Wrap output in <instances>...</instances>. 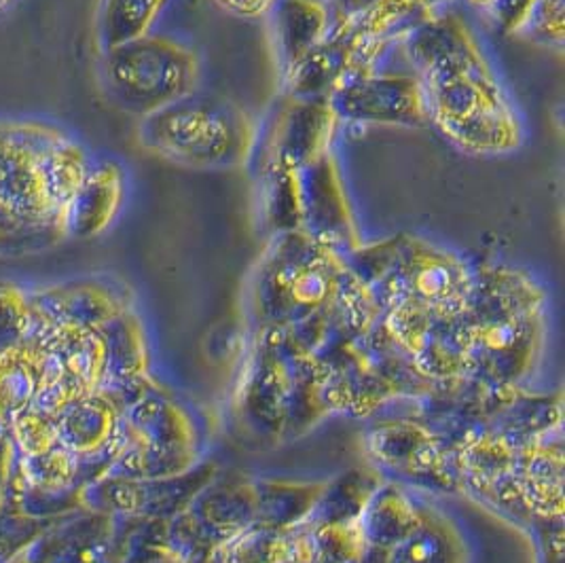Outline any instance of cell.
Instances as JSON below:
<instances>
[{"instance_id":"cell-12","label":"cell","mask_w":565,"mask_h":563,"mask_svg":"<svg viewBox=\"0 0 565 563\" xmlns=\"http://www.w3.org/2000/svg\"><path fill=\"white\" fill-rule=\"evenodd\" d=\"M260 219L274 235L301 231V180L299 172L258 170Z\"/></svg>"},{"instance_id":"cell-6","label":"cell","mask_w":565,"mask_h":563,"mask_svg":"<svg viewBox=\"0 0 565 563\" xmlns=\"http://www.w3.org/2000/svg\"><path fill=\"white\" fill-rule=\"evenodd\" d=\"M339 124L426 128L428 110L415 75L360 73L345 78L327 98Z\"/></svg>"},{"instance_id":"cell-4","label":"cell","mask_w":565,"mask_h":563,"mask_svg":"<svg viewBox=\"0 0 565 563\" xmlns=\"http://www.w3.org/2000/svg\"><path fill=\"white\" fill-rule=\"evenodd\" d=\"M382 251L380 282L392 306L409 304L440 318L468 309L475 276L462 258L409 235L390 240Z\"/></svg>"},{"instance_id":"cell-19","label":"cell","mask_w":565,"mask_h":563,"mask_svg":"<svg viewBox=\"0 0 565 563\" xmlns=\"http://www.w3.org/2000/svg\"><path fill=\"white\" fill-rule=\"evenodd\" d=\"M13 2H15V0H0V13H4Z\"/></svg>"},{"instance_id":"cell-15","label":"cell","mask_w":565,"mask_h":563,"mask_svg":"<svg viewBox=\"0 0 565 563\" xmlns=\"http://www.w3.org/2000/svg\"><path fill=\"white\" fill-rule=\"evenodd\" d=\"M564 15V0H540L539 9L523 34L540 45L562 50L565 39Z\"/></svg>"},{"instance_id":"cell-13","label":"cell","mask_w":565,"mask_h":563,"mask_svg":"<svg viewBox=\"0 0 565 563\" xmlns=\"http://www.w3.org/2000/svg\"><path fill=\"white\" fill-rule=\"evenodd\" d=\"M39 161L53 208L64 216V208L73 200L81 182L87 177L92 161L85 149L66 134L55 140L52 147H47Z\"/></svg>"},{"instance_id":"cell-3","label":"cell","mask_w":565,"mask_h":563,"mask_svg":"<svg viewBox=\"0 0 565 563\" xmlns=\"http://www.w3.org/2000/svg\"><path fill=\"white\" fill-rule=\"evenodd\" d=\"M202 66L195 52L161 34H145L104 50V87L110 100L147 117L198 92Z\"/></svg>"},{"instance_id":"cell-2","label":"cell","mask_w":565,"mask_h":563,"mask_svg":"<svg viewBox=\"0 0 565 563\" xmlns=\"http://www.w3.org/2000/svg\"><path fill=\"white\" fill-rule=\"evenodd\" d=\"M138 138L151 153L180 166L232 170L255 157L258 128L242 106L195 92L142 117Z\"/></svg>"},{"instance_id":"cell-1","label":"cell","mask_w":565,"mask_h":563,"mask_svg":"<svg viewBox=\"0 0 565 563\" xmlns=\"http://www.w3.org/2000/svg\"><path fill=\"white\" fill-rule=\"evenodd\" d=\"M424 92L428 121L468 155H507L523 145V124L472 30L433 15L403 39Z\"/></svg>"},{"instance_id":"cell-8","label":"cell","mask_w":565,"mask_h":563,"mask_svg":"<svg viewBox=\"0 0 565 563\" xmlns=\"http://www.w3.org/2000/svg\"><path fill=\"white\" fill-rule=\"evenodd\" d=\"M301 180V231L313 242L337 255L356 253L359 225L333 153L320 157L303 172Z\"/></svg>"},{"instance_id":"cell-21","label":"cell","mask_w":565,"mask_h":563,"mask_svg":"<svg viewBox=\"0 0 565 563\" xmlns=\"http://www.w3.org/2000/svg\"><path fill=\"white\" fill-rule=\"evenodd\" d=\"M110 2H113V0H103V7H106V4H110Z\"/></svg>"},{"instance_id":"cell-14","label":"cell","mask_w":565,"mask_h":563,"mask_svg":"<svg viewBox=\"0 0 565 563\" xmlns=\"http://www.w3.org/2000/svg\"><path fill=\"white\" fill-rule=\"evenodd\" d=\"M166 4L168 0H113L103 7L100 41L104 50L149 34Z\"/></svg>"},{"instance_id":"cell-9","label":"cell","mask_w":565,"mask_h":563,"mask_svg":"<svg viewBox=\"0 0 565 563\" xmlns=\"http://www.w3.org/2000/svg\"><path fill=\"white\" fill-rule=\"evenodd\" d=\"M375 64L348 26L333 22L329 36L284 73V94L290 100H327L345 78L371 73Z\"/></svg>"},{"instance_id":"cell-16","label":"cell","mask_w":565,"mask_h":563,"mask_svg":"<svg viewBox=\"0 0 565 563\" xmlns=\"http://www.w3.org/2000/svg\"><path fill=\"white\" fill-rule=\"evenodd\" d=\"M539 2L540 0H491L486 11L502 34L514 36L527 30L539 9Z\"/></svg>"},{"instance_id":"cell-18","label":"cell","mask_w":565,"mask_h":563,"mask_svg":"<svg viewBox=\"0 0 565 563\" xmlns=\"http://www.w3.org/2000/svg\"><path fill=\"white\" fill-rule=\"evenodd\" d=\"M377 0H334L333 20H352L373 7Z\"/></svg>"},{"instance_id":"cell-11","label":"cell","mask_w":565,"mask_h":563,"mask_svg":"<svg viewBox=\"0 0 565 563\" xmlns=\"http://www.w3.org/2000/svg\"><path fill=\"white\" fill-rule=\"evenodd\" d=\"M333 13L324 0H280L271 13L280 73H288L331 32Z\"/></svg>"},{"instance_id":"cell-17","label":"cell","mask_w":565,"mask_h":563,"mask_svg":"<svg viewBox=\"0 0 565 563\" xmlns=\"http://www.w3.org/2000/svg\"><path fill=\"white\" fill-rule=\"evenodd\" d=\"M225 13L242 20H260L274 13L280 0H214Z\"/></svg>"},{"instance_id":"cell-5","label":"cell","mask_w":565,"mask_h":563,"mask_svg":"<svg viewBox=\"0 0 565 563\" xmlns=\"http://www.w3.org/2000/svg\"><path fill=\"white\" fill-rule=\"evenodd\" d=\"M62 136L64 131L45 124L0 121V214L62 219L50 200L39 161Z\"/></svg>"},{"instance_id":"cell-7","label":"cell","mask_w":565,"mask_h":563,"mask_svg":"<svg viewBox=\"0 0 565 563\" xmlns=\"http://www.w3.org/2000/svg\"><path fill=\"white\" fill-rule=\"evenodd\" d=\"M337 117L329 100H286L265 138L258 136V170L303 172L320 157L333 153Z\"/></svg>"},{"instance_id":"cell-10","label":"cell","mask_w":565,"mask_h":563,"mask_svg":"<svg viewBox=\"0 0 565 563\" xmlns=\"http://www.w3.org/2000/svg\"><path fill=\"white\" fill-rule=\"evenodd\" d=\"M126 200V174L115 161L92 163L77 193L64 208V233L94 237L110 227Z\"/></svg>"},{"instance_id":"cell-20","label":"cell","mask_w":565,"mask_h":563,"mask_svg":"<svg viewBox=\"0 0 565 563\" xmlns=\"http://www.w3.org/2000/svg\"><path fill=\"white\" fill-rule=\"evenodd\" d=\"M468 2H470V4H475V7H481V9H486L491 0H468Z\"/></svg>"}]
</instances>
